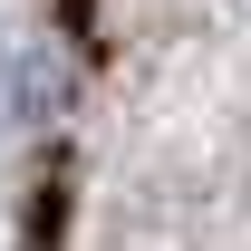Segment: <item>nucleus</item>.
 Listing matches in <instances>:
<instances>
[{
  "label": "nucleus",
  "instance_id": "nucleus-1",
  "mask_svg": "<svg viewBox=\"0 0 251 251\" xmlns=\"http://www.w3.org/2000/svg\"><path fill=\"white\" fill-rule=\"evenodd\" d=\"M58 97H68V58H58V39L39 29H10V58H0V126L10 135H29V126L58 116Z\"/></svg>",
  "mask_w": 251,
  "mask_h": 251
}]
</instances>
